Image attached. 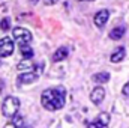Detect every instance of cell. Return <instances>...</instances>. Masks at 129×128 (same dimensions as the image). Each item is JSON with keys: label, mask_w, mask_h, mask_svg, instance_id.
Returning a JSON list of instances; mask_svg holds the SVG:
<instances>
[{"label": "cell", "mask_w": 129, "mask_h": 128, "mask_svg": "<svg viewBox=\"0 0 129 128\" xmlns=\"http://www.w3.org/2000/svg\"><path fill=\"white\" fill-rule=\"evenodd\" d=\"M64 98H66L64 88H51L42 92L41 102L42 107L47 109L48 112H56L64 105Z\"/></svg>", "instance_id": "obj_1"}, {"label": "cell", "mask_w": 129, "mask_h": 128, "mask_svg": "<svg viewBox=\"0 0 129 128\" xmlns=\"http://www.w3.org/2000/svg\"><path fill=\"white\" fill-rule=\"evenodd\" d=\"M18 109H20V99L17 96H6L5 101H3V105H2V113L6 116V118H14L17 113H18Z\"/></svg>", "instance_id": "obj_2"}, {"label": "cell", "mask_w": 129, "mask_h": 128, "mask_svg": "<svg viewBox=\"0 0 129 128\" xmlns=\"http://www.w3.org/2000/svg\"><path fill=\"white\" fill-rule=\"evenodd\" d=\"M14 39L20 44V45H26V44H30L32 41V33L29 32L27 29H23V27H15L14 29Z\"/></svg>", "instance_id": "obj_3"}, {"label": "cell", "mask_w": 129, "mask_h": 128, "mask_svg": "<svg viewBox=\"0 0 129 128\" xmlns=\"http://www.w3.org/2000/svg\"><path fill=\"white\" fill-rule=\"evenodd\" d=\"M14 41L9 36H5L0 39V57H9L14 53Z\"/></svg>", "instance_id": "obj_4"}, {"label": "cell", "mask_w": 129, "mask_h": 128, "mask_svg": "<svg viewBox=\"0 0 129 128\" xmlns=\"http://www.w3.org/2000/svg\"><path fill=\"white\" fill-rule=\"evenodd\" d=\"M110 124V115L108 113H99L95 121H92L87 128H108Z\"/></svg>", "instance_id": "obj_5"}, {"label": "cell", "mask_w": 129, "mask_h": 128, "mask_svg": "<svg viewBox=\"0 0 129 128\" xmlns=\"http://www.w3.org/2000/svg\"><path fill=\"white\" fill-rule=\"evenodd\" d=\"M108 18H110V12H108L107 9H101V11H98L96 14H95L93 21H95L96 27H104V26L107 24Z\"/></svg>", "instance_id": "obj_6"}, {"label": "cell", "mask_w": 129, "mask_h": 128, "mask_svg": "<svg viewBox=\"0 0 129 128\" xmlns=\"http://www.w3.org/2000/svg\"><path fill=\"white\" fill-rule=\"evenodd\" d=\"M104 98H105V89H104L102 86H96V88L92 91V94H90V99H92V102L96 104V105L104 101Z\"/></svg>", "instance_id": "obj_7"}, {"label": "cell", "mask_w": 129, "mask_h": 128, "mask_svg": "<svg viewBox=\"0 0 129 128\" xmlns=\"http://www.w3.org/2000/svg\"><path fill=\"white\" fill-rule=\"evenodd\" d=\"M38 80V74L33 71V72H24L21 75H18V84H29Z\"/></svg>", "instance_id": "obj_8"}, {"label": "cell", "mask_w": 129, "mask_h": 128, "mask_svg": "<svg viewBox=\"0 0 129 128\" xmlns=\"http://www.w3.org/2000/svg\"><path fill=\"white\" fill-rule=\"evenodd\" d=\"M125 53H126V50H125V47H119V48H116L114 51H113V54H111V62L113 63H119V62H122L123 59H125Z\"/></svg>", "instance_id": "obj_9"}, {"label": "cell", "mask_w": 129, "mask_h": 128, "mask_svg": "<svg viewBox=\"0 0 129 128\" xmlns=\"http://www.w3.org/2000/svg\"><path fill=\"white\" fill-rule=\"evenodd\" d=\"M68 54H69V50H68L66 47H60V48L56 50V53H54V56H53V60H54V62L64 60V59L68 57Z\"/></svg>", "instance_id": "obj_10"}, {"label": "cell", "mask_w": 129, "mask_h": 128, "mask_svg": "<svg viewBox=\"0 0 129 128\" xmlns=\"http://www.w3.org/2000/svg\"><path fill=\"white\" fill-rule=\"evenodd\" d=\"M125 32H126V29L123 27V26H119V27H114L111 32H110V38L111 39H114V41H119L123 35H125Z\"/></svg>", "instance_id": "obj_11"}, {"label": "cell", "mask_w": 129, "mask_h": 128, "mask_svg": "<svg viewBox=\"0 0 129 128\" xmlns=\"http://www.w3.org/2000/svg\"><path fill=\"white\" fill-rule=\"evenodd\" d=\"M20 51H21L23 59H32L33 57V50H32V47H30V44L20 45Z\"/></svg>", "instance_id": "obj_12"}, {"label": "cell", "mask_w": 129, "mask_h": 128, "mask_svg": "<svg viewBox=\"0 0 129 128\" xmlns=\"http://www.w3.org/2000/svg\"><path fill=\"white\" fill-rule=\"evenodd\" d=\"M93 80L96 81V83H107L108 80H110V74L108 72H98V74H95L93 75Z\"/></svg>", "instance_id": "obj_13"}, {"label": "cell", "mask_w": 129, "mask_h": 128, "mask_svg": "<svg viewBox=\"0 0 129 128\" xmlns=\"http://www.w3.org/2000/svg\"><path fill=\"white\" fill-rule=\"evenodd\" d=\"M0 29L3 30V32H6V30H9L11 29V18H8V17H5L2 21H0Z\"/></svg>", "instance_id": "obj_14"}, {"label": "cell", "mask_w": 129, "mask_h": 128, "mask_svg": "<svg viewBox=\"0 0 129 128\" xmlns=\"http://www.w3.org/2000/svg\"><path fill=\"white\" fill-rule=\"evenodd\" d=\"M12 124L17 128H23V118H21L20 115H15V116L12 118Z\"/></svg>", "instance_id": "obj_15"}, {"label": "cell", "mask_w": 129, "mask_h": 128, "mask_svg": "<svg viewBox=\"0 0 129 128\" xmlns=\"http://www.w3.org/2000/svg\"><path fill=\"white\" fill-rule=\"evenodd\" d=\"M122 92H123V95L125 96H129V81L123 86V89H122Z\"/></svg>", "instance_id": "obj_16"}, {"label": "cell", "mask_w": 129, "mask_h": 128, "mask_svg": "<svg viewBox=\"0 0 129 128\" xmlns=\"http://www.w3.org/2000/svg\"><path fill=\"white\" fill-rule=\"evenodd\" d=\"M59 0H44V3L45 5H48V6H51V5H56Z\"/></svg>", "instance_id": "obj_17"}, {"label": "cell", "mask_w": 129, "mask_h": 128, "mask_svg": "<svg viewBox=\"0 0 129 128\" xmlns=\"http://www.w3.org/2000/svg\"><path fill=\"white\" fill-rule=\"evenodd\" d=\"M5 128H17V127H15V125H14L12 122H8V124L5 125Z\"/></svg>", "instance_id": "obj_18"}, {"label": "cell", "mask_w": 129, "mask_h": 128, "mask_svg": "<svg viewBox=\"0 0 129 128\" xmlns=\"http://www.w3.org/2000/svg\"><path fill=\"white\" fill-rule=\"evenodd\" d=\"M3 88H5V83H3V80H2V78H0V92H2V91H3Z\"/></svg>", "instance_id": "obj_19"}, {"label": "cell", "mask_w": 129, "mask_h": 128, "mask_svg": "<svg viewBox=\"0 0 129 128\" xmlns=\"http://www.w3.org/2000/svg\"><path fill=\"white\" fill-rule=\"evenodd\" d=\"M30 3H33V5H36V3H38V0H30Z\"/></svg>", "instance_id": "obj_20"}, {"label": "cell", "mask_w": 129, "mask_h": 128, "mask_svg": "<svg viewBox=\"0 0 129 128\" xmlns=\"http://www.w3.org/2000/svg\"><path fill=\"white\" fill-rule=\"evenodd\" d=\"M80 2H84V0H80Z\"/></svg>", "instance_id": "obj_21"}]
</instances>
